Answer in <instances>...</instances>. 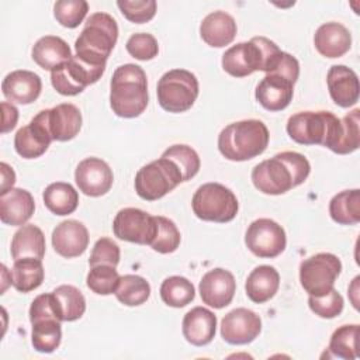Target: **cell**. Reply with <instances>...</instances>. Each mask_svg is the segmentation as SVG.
<instances>
[{
	"label": "cell",
	"mask_w": 360,
	"mask_h": 360,
	"mask_svg": "<svg viewBox=\"0 0 360 360\" xmlns=\"http://www.w3.org/2000/svg\"><path fill=\"white\" fill-rule=\"evenodd\" d=\"M308 159L292 150H285L260 162L252 170V183L263 194L278 195L302 184L309 176Z\"/></svg>",
	"instance_id": "obj_1"
},
{
	"label": "cell",
	"mask_w": 360,
	"mask_h": 360,
	"mask_svg": "<svg viewBox=\"0 0 360 360\" xmlns=\"http://www.w3.org/2000/svg\"><path fill=\"white\" fill-rule=\"evenodd\" d=\"M149 101L148 80L145 70L134 63L118 66L111 79L110 105L121 118L141 115Z\"/></svg>",
	"instance_id": "obj_2"
},
{
	"label": "cell",
	"mask_w": 360,
	"mask_h": 360,
	"mask_svg": "<svg viewBox=\"0 0 360 360\" xmlns=\"http://www.w3.org/2000/svg\"><path fill=\"white\" fill-rule=\"evenodd\" d=\"M269 129L260 120H243L226 125L218 135V150L232 162L250 160L269 145Z\"/></svg>",
	"instance_id": "obj_3"
},
{
	"label": "cell",
	"mask_w": 360,
	"mask_h": 360,
	"mask_svg": "<svg viewBox=\"0 0 360 360\" xmlns=\"http://www.w3.org/2000/svg\"><path fill=\"white\" fill-rule=\"evenodd\" d=\"M118 39V25L107 13L91 14L75 42L76 58L82 62L105 68V62Z\"/></svg>",
	"instance_id": "obj_4"
},
{
	"label": "cell",
	"mask_w": 360,
	"mask_h": 360,
	"mask_svg": "<svg viewBox=\"0 0 360 360\" xmlns=\"http://www.w3.org/2000/svg\"><path fill=\"white\" fill-rule=\"evenodd\" d=\"M281 52L269 38L255 37L226 49L222 55V69L233 77H245L257 70L269 73Z\"/></svg>",
	"instance_id": "obj_5"
},
{
	"label": "cell",
	"mask_w": 360,
	"mask_h": 360,
	"mask_svg": "<svg viewBox=\"0 0 360 360\" xmlns=\"http://www.w3.org/2000/svg\"><path fill=\"white\" fill-rule=\"evenodd\" d=\"M288 136L300 145H322L333 150L336 146L342 122L330 111H300L287 121Z\"/></svg>",
	"instance_id": "obj_6"
},
{
	"label": "cell",
	"mask_w": 360,
	"mask_h": 360,
	"mask_svg": "<svg viewBox=\"0 0 360 360\" xmlns=\"http://www.w3.org/2000/svg\"><path fill=\"white\" fill-rule=\"evenodd\" d=\"M191 207L197 218L225 224L236 217L239 204L233 191L224 184L205 183L195 190Z\"/></svg>",
	"instance_id": "obj_7"
},
{
	"label": "cell",
	"mask_w": 360,
	"mask_h": 360,
	"mask_svg": "<svg viewBox=\"0 0 360 360\" xmlns=\"http://www.w3.org/2000/svg\"><path fill=\"white\" fill-rule=\"evenodd\" d=\"M156 94L165 111L184 112L198 97V80L186 69H172L159 79Z\"/></svg>",
	"instance_id": "obj_8"
},
{
	"label": "cell",
	"mask_w": 360,
	"mask_h": 360,
	"mask_svg": "<svg viewBox=\"0 0 360 360\" xmlns=\"http://www.w3.org/2000/svg\"><path fill=\"white\" fill-rule=\"evenodd\" d=\"M183 183L179 167L167 158H159L142 166L135 176V191L146 201H155L165 197Z\"/></svg>",
	"instance_id": "obj_9"
},
{
	"label": "cell",
	"mask_w": 360,
	"mask_h": 360,
	"mask_svg": "<svg viewBox=\"0 0 360 360\" xmlns=\"http://www.w3.org/2000/svg\"><path fill=\"white\" fill-rule=\"evenodd\" d=\"M342 271V262L333 253H316L304 259L300 264V283L314 297L329 292Z\"/></svg>",
	"instance_id": "obj_10"
},
{
	"label": "cell",
	"mask_w": 360,
	"mask_h": 360,
	"mask_svg": "<svg viewBox=\"0 0 360 360\" xmlns=\"http://www.w3.org/2000/svg\"><path fill=\"white\" fill-rule=\"evenodd\" d=\"M105 68L87 65L73 55L70 60L51 72V83L59 94L76 96L87 86L98 82Z\"/></svg>",
	"instance_id": "obj_11"
},
{
	"label": "cell",
	"mask_w": 360,
	"mask_h": 360,
	"mask_svg": "<svg viewBox=\"0 0 360 360\" xmlns=\"http://www.w3.org/2000/svg\"><path fill=\"white\" fill-rule=\"evenodd\" d=\"M245 243L255 256L273 259L281 255L285 249V231L280 224L270 218H259L248 226Z\"/></svg>",
	"instance_id": "obj_12"
},
{
	"label": "cell",
	"mask_w": 360,
	"mask_h": 360,
	"mask_svg": "<svg viewBox=\"0 0 360 360\" xmlns=\"http://www.w3.org/2000/svg\"><path fill=\"white\" fill-rule=\"evenodd\" d=\"M112 231L121 240L150 246L158 231L156 217L139 208H122L112 221Z\"/></svg>",
	"instance_id": "obj_13"
},
{
	"label": "cell",
	"mask_w": 360,
	"mask_h": 360,
	"mask_svg": "<svg viewBox=\"0 0 360 360\" xmlns=\"http://www.w3.org/2000/svg\"><path fill=\"white\" fill-rule=\"evenodd\" d=\"M262 330L260 316L248 308H235L221 321V336L229 345H248Z\"/></svg>",
	"instance_id": "obj_14"
},
{
	"label": "cell",
	"mask_w": 360,
	"mask_h": 360,
	"mask_svg": "<svg viewBox=\"0 0 360 360\" xmlns=\"http://www.w3.org/2000/svg\"><path fill=\"white\" fill-rule=\"evenodd\" d=\"M75 181L83 194L100 197L110 191L114 174L104 160L98 158H86L75 170Z\"/></svg>",
	"instance_id": "obj_15"
},
{
	"label": "cell",
	"mask_w": 360,
	"mask_h": 360,
	"mask_svg": "<svg viewBox=\"0 0 360 360\" xmlns=\"http://www.w3.org/2000/svg\"><path fill=\"white\" fill-rule=\"evenodd\" d=\"M198 288L204 304L221 309L232 302L236 291V281L231 271L217 267L202 276Z\"/></svg>",
	"instance_id": "obj_16"
},
{
	"label": "cell",
	"mask_w": 360,
	"mask_h": 360,
	"mask_svg": "<svg viewBox=\"0 0 360 360\" xmlns=\"http://www.w3.org/2000/svg\"><path fill=\"white\" fill-rule=\"evenodd\" d=\"M52 136L46 128L44 114L39 111L25 127L20 128L14 136L15 152L24 159H35L46 152Z\"/></svg>",
	"instance_id": "obj_17"
},
{
	"label": "cell",
	"mask_w": 360,
	"mask_h": 360,
	"mask_svg": "<svg viewBox=\"0 0 360 360\" xmlns=\"http://www.w3.org/2000/svg\"><path fill=\"white\" fill-rule=\"evenodd\" d=\"M42 114L52 141H70L82 128V112L75 104L62 103L52 108L42 110Z\"/></svg>",
	"instance_id": "obj_18"
},
{
	"label": "cell",
	"mask_w": 360,
	"mask_h": 360,
	"mask_svg": "<svg viewBox=\"0 0 360 360\" xmlns=\"http://www.w3.org/2000/svg\"><path fill=\"white\" fill-rule=\"evenodd\" d=\"M87 245L89 231L80 221H62L52 232V246L55 252L62 257H77L84 253Z\"/></svg>",
	"instance_id": "obj_19"
},
{
	"label": "cell",
	"mask_w": 360,
	"mask_h": 360,
	"mask_svg": "<svg viewBox=\"0 0 360 360\" xmlns=\"http://www.w3.org/2000/svg\"><path fill=\"white\" fill-rule=\"evenodd\" d=\"M1 90L8 101L25 105L39 97L42 82L37 73L20 69L6 75L1 82Z\"/></svg>",
	"instance_id": "obj_20"
},
{
	"label": "cell",
	"mask_w": 360,
	"mask_h": 360,
	"mask_svg": "<svg viewBox=\"0 0 360 360\" xmlns=\"http://www.w3.org/2000/svg\"><path fill=\"white\" fill-rule=\"evenodd\" d=\"M330 98L339 107L347 108L359 101V77L354 70L345 65L330 66L326 76Z\"/></svg>",
	"instance_id": "obj_21"
},
{
	"label": "cell",
	"mask_w": 360,
	"mask_h": 360,
	"mask_svg": "<svg viewBox=\"0 0 360 360\" xmlns=\"http://www.w3.org/2000/svg\"><path fill=\"white\" fill-rule=\"evenodd\" d=\"M294 83L288 79L266 73V76L256 86V100L259 104L269 111H281L292 100Z\"/></svg>",
	"instance_id": "obj_22"
},
{
	"label": "cell",
	"mask_w": 360,
	"mask_h": 360,
	"mask_svg": "<svg viewBox=\"0 0 360 360\" xmlns=\"http://www.w3.org/2000/svg\"><path fill=\"white\" fill-rule=\"evenodd\" d=\"M35 201L24 188H8L0 193V219L11 226H22L32 217Z\"/></svg>",
	"instance_id": "obj_23"
},
{
	"label": "cell",
	"mask_w": 360,
	"mask_h": 360,
	"mask_svg": "<svg viewBox=\"0 0 360 360\" xmlns=\"http://www.w3.org/2000/svg\"><path fill=\"white\" fill-rule=\"evenodd\" d=\"M181 330L184 339L193 346H205L215 336L217 316L204 307H194L184 315Z\"/></svg>",
	"instance_id": "obj_24"
},
{
	"label": "cell",
	"mask_w": 360,
	"mask_h": 360,
	"mask_svg": "<svg viewBox=\"0 0 360 360\" xmlns=\"http://www.w3.org/2000/svg\"><path fill=\"white\" fill-rule=\"evenodd\" d=\"M314 45L325 58H340L350 49L352 35L340 22H325L316 30L314 35Z\"/></svg>",
	"instance_id": "obj_25"
},
{
	"label": "cell",
	"mask_w": 360,
	"mask_h": 360,
	"mask_svg": "<svg viewBox=\"0 0 360 360\" xmlns=\"http://www.w3.org/2000/svg\"><path fill=\"white\" fill-rule=\"evenodd\" d=\"M236 22L233 17L225 11H212L200 24V35L202 41L212 48L229 45L236 35Z\"/></svg>",
	"instance_id": "obj_26"
},
{
	"label": "cell",
	"mask_w": 360,
	"mask_h": 360,
	"mask_svg": "<svg viewBox=\"0 0 360 360\" xmlns=\"http://www.w3.org/2000/svg\"><path fill=\"white\" fill-rule=\"evenodd\" d=\"M32 59L44 70H55L65 62L70 60L72 51L65 39L55 35L39 38L32 46Z\"/></svg>",
	"instance_id": "obj_27"
},
{
	"label": "cell",
	"mask_w": 360,
	"mask_h": 360,
	"mask_svg": "<svg viewBox=\"0 0 360 360\" xmlns=\"http://www.w3.org/2000/svg\"><path fill=\"white\" fill-rule=\"evenodd\" d=\"M280 287L278 271L269 264L255 267L246 278V295L255 304H263L271 300Z\"/></svg>",
	"instance_id": "obj_28"
},
{
	"label": "cell",
	"mask_w": 360,
	"mask_h": 360,
	"mask_svg": "<svg viewBox=\"0 0 360 360\" xmlns=\"http://www.w3.org/2000/svg\"><path fill=\"white\" fill-rule=\"evenodd\" d=\"M45 248L44 232L34 224L22 225L20 229H17L11 239V256L14 260L24 257H35L42 260Z\"/></svg>",
	"instance_id": "obj_29"
},
{
	"label": "cell",
	"mask_w": 360,
	"mask_h": 360,
	"mask_svg": "<svg viewBox=\"0 0 360 360\" xmlns=\"http://www.w3.org/2000/svg\"><path fill=\"white\" fill-rule=\"evenodd\" d=\"M45 207L55 215L63 217L76 211L79 205V194L75 187L65 181L51 183L42 194Z\"/></svg>",
	"instance_id": "obj_30"
},
{
	"label": "cell",
	"mask_w": 360,
	"mask_h": 360,
	"mask_svg": "<svg viewBox=\"0 0 360 360\" xmlns=\"http://www.w3.org/2000/svg\"><path fill=\"white\" fill-rule=\"evenodd\" d=\"M11 284L20 292H30L38 288L45 277L42 260L35 257H24L14 260L10 271Z\"/></svg>",
	"instance_id": "obj_31"
},
{
	"label": "cell",
	"mask_w": 360,
	"mask_h": 360,
	"mask_svg": "<svg viewBox=\"0 0 360 360\" xmlns=\"http://www.w3.org/2000/svg\"><path fill=\"white\" fill-rule=\"evenodd\" d=\"M52 295L62 322H72L83 316L86 311V298L79 288L62 284L52 291Z\"/></svg>",
	"instance_id": "obj_32"
},
{
	"label": "cell",
	"mask_w": 360,
	"mask_h": 360,
	"mask_svg": "<svg viewBox=\"0 0 360 360\" xmlns=\"http://www.w3.org/2000/svg\"><path fill=\"white\" fill-rule=\"evenodd\" d=\"M330 218L340 225H354L360 222V190H345L329 201Z\"/></svg>",
	"instance_id": "obj_33"
},
{
	"label": "cell",
	"mask_w": 360,
	"mask_h": 360,
	"mask_svg": "<svg viewBox=\"0 0 360 360\" xmlns=\"http://www.w3.org/2000/svg\"><path fill=\"white\" fill-rule=\"evenodd\" d=\"M31 343L39 353L55 352L62 340L60 321L55 318H44L31 322Z\"/></svg>",
	"instance_id": "obj_34"
},
{
	"label": "cell",
	"mask_w": 360,
	"mask_h": 360,
	"mask_svg": "<svg viewBox=\"0 0 360 360\" xmlns=\"http://www.w3.org/2000/svg\"><path fill=\"white\" fill-rule=\"evenodd\" d=\"M194 285L186 277L170 276L165 278L160 285V298L169 307L183 308L188 305L194 300Z\"/></svg>",
	"instance_id": "obj_35"
},
{
	"label": "cell",
	"mask_w": 360,
	"mask_h": 360,
	"mask_svg": "<svg viewBox=\"0 0 360 360\" xmlns=\"http://www.w3.org/2000/svg\"><path fill=\"white\" fill-rule=\"evenodd\" d=\"M114 294L121 304L127 307H138L148 301L150 295V285L141 276L125 274L120 278V284Z\"/></svg>",
	"instance_id": "obj_36"
},
{
	"label": "cell",
	"mask_w": 360,
	"mask_h": 360,
	"mask_svg": "<svg viewBox=\"0 0 360 360\" xmlns=\"http://www.w3.org/2000/svg\"><path fill=\"white\" fill-rule=\"evenodd\" d=\"M357 336L359 325H342L332 333L328 349L335 357L345 360L357 359Z\"/></svg>",
	"instance_id": "obj_37"
},
{
	"label": "cell",
	"mask_w": 360,
	"mask_h": 360,
	"mask_svg": "<svg viewBox=\"0 0 360 360\" xmlns=\"http://www.w3.org/2000/svg\"><path fill=\"white\" fill-rule=\"evenodd\" d=\"M162 158L170 159L179 167L183 181H188L190 179H193L198 173L201 166L198 153L191 146L183 143H177L167 148L162 153Z\"/></svg>",
	"instance_id": "obj_38"
},
{
	"label": "cell",
	"mask_w": 360,
	"mask_h": 360,
	"mask_svg": "<svg viewBox=\"0 0 360 360\" xmlns=\"http://www.w3.org/2000/svg\"><path fill=\"white\" fill-rule=\"evenodd\" d=\"M342 131L339 141L332 152L338 155H347L359 149L360 145V110L354 108L352 112L346 114L342 120Z\"/></svg>",
	"instance_id": "obj_39"
},
{
	"label": "cell",
	"mask_w": 360,
	"mask_h": 360,
	"mask_svg": "<svg viewBox=\"0 0 360 360\" xmlns=\"http://www.w3.org/2000/svg\"><path fill=\"white\" fill-rule=\"evenodd\" d=\"M120 278L121 276L118 274L115 267L98 264L90 267L86 277V284L93 292L98 295H110L115 292L120 284Z\"/></svg>",
	"instance_id": "obj_40"
},
{
	"label": "cell",
	"mask_w": 360,
	"mask_h": 360,
	"mask_svg": "<svg viewBox=\"0 0 360 360\" xmlns=\"http://www.w3.org/2000/svg\"><path fill=\"white\" fill-rule=\"evenodd\" d=\"M158 222V231L155 235L153 242L150 243V248L162 255L173 253L179 246H180V232L176 226V224L162 215L156 217Z\"/></svg>",
	"instance_id": "obj_41"
},
{
	"label": "cell",
	"mask_w": 360,
	"mask_h": 360,
	"mask_svg": "<svg viewBox=\"0 0 360 360\" xmlns=\"http://www.w3.org/2000/svg\"><path fill=\"white\" fill-rule=\"evenodd\" d=\"M89 4L86 0H59L53 4L56 21L66 28H76L86 17Z\"/></svg>",
	"instance_id": "obj_42"
},
{
	"label": "cell",
	"mask_w": 360,
	"mask_h": 360,
	"mask_svg": "<svg viewBox=\"0 0 360 360\" xmlns=\"http://www.w3.org/2000/svg\"><path fill=\"white\" fill-rule=\"evenodd\" d=\"M308 305H309L311 311L315 315H318L319 318L332 319L342 314L345 301H343V297L339 294V291L332 288L329 292H326L325 295H321V297L309 295Z\"/></svg>",
	"instance_id": "obj_43"
},
{
	"label": "cell",
	"mask_w": 360,
	"mask_h": 360,
	"mask_svg": "<svg viewBox=\"0 0 360 360\" xmlns=\"http://www.w3.org/2000/svg\"><path fill=\"white\" fill-rule=\"evenodd\" d=\"M125 48H127V52L138 60H150L155 56H158V52H159V45L156 38L148 32L132 34L128 38Z\"/></svg>",
	"instance_id": "obj_44"
},
{
	"label": "cell",
	"mask_w": 360,
	"mask_h": 360,
	"mask_svg": "<svg viewBox=\"0 0 360 360\" xmlns=\"http://www.w3.org/2000/svg\"><path fill=\"white\" fill-rule=\"evenodd\" d=\"M118 8L121 10L122 15L135 24H143L150 21L156 14V1L155 0H118Z\"/></svg>",
	"instance_id": "obj_45"
},
{
	"label": "cell",
	"mask_w": 360,
	"mask_h": 360,
	"mask_svg": "<svg viewBox=\"0 0 360 360\" xmlns=\"http://www.w3.org/2000/svg\"><path fill=\"white\" fill-rule=\"evenodd\" d=\"M120 248L118 245L110 239V238H100L91 250L90 259H89V266H98V264H107V266H112L117 267V264L120 263Z\"/></svg>",
	"instance_id": "obj_46"
},
{
	"label": "cell",
	"mask_w": 360,
	"mask_h": 360,
	"mask_svg": "<svg viewBox=\"0 0 360 360\" xmlns=\"http://www.w3.org/2000/svg\"><path fill=\"white\" fill-rule=\"evenodd\" d=\"M269 73L283 76L295 84V82L300 76V63L292 55H290L287 52H281L280 58L277 59V62L274 63L273 69Z\"/></svg>",
	"instance_id": "obj_47"
},
{
	"label": "cell",
	"mask_w": 360,
	"mask_h": 360,
	"mask_svg": "<svg viewBox=\"0 0 360 360\" xmlns=\"http://www.w3.org/2000/svg\"><path fill=\"white\" fill-rule=\"evenodd\" d=\"M1 108H3V128H1V132L6 134V132L11 131L15 127V124L18 121V110L11 103H7V101L1 103Z\"/></svg>",
	"instance_id": "obj_48"
},
{
	"label": "cell",
	"mask_w": 360,
	"mask_h": 360,
	"mask_svg": "<svg viewBox=\"0 0 360 360\" xmlns=\"http://www.w3.org/2000/svg\"><path fill=\"white\" fill-rule=\"evenodd\" d=\"M0 167H1V179H3V181H1V191L0 193H3V191H7L8 188H13V184L15 181V173H14L13 167H10L4 162L0 163Z\"/></svg>",
	"instance_id": "obj_49"
}]
</instances>
